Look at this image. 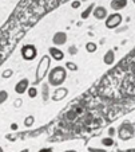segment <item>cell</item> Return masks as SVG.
<instances>
[{
    "instance_id": "6da1fadb",
    "label": "cell",
    "mask_w": 135,
    "mask_h": 152,
    "mask_svg": "<svg viewBox=\"0 0 135 152\" xmlns=\"http://www.w3.org/2000/svg\"><path fill=\"white\" fill-rule=\"evenodd\" d=\"M50 70H51V57L48 54H46L40 58V61H39V63L36 66V70H35L34 86L43 82V80L48 75Z\"/></svg>"
},
{
    "instance_id": "7a4b0ae2",
    "label": "cell",
    "mask_w": 135,
    "mask_h": 152,
    "mask_svg": "<svg viewBox=\"0 0 135 152\" xmlns=\"http://www.w3.org/2000/svg\"><path fill=\"white\" fill-rule=\"evenodd\" d=\"M67 80V69L64 66H55L50 70L48 75H47V82L50 86H55L59 88L62 86Z\"/></svg>"
},
{
    "instance_id": "3957f363",
    "label": "cell",
    "mask_w": 135,
    "mask_h": 152,
    "mask_svg": "<svg viewBox=\"0 0 135 152\" xmlns=\"http://www.w3.org/2000/svg\"><path fill=\"white\" fill-rule=\"evenodd\" d=\"M116 135H118V137L123 141L130 140V139H132L135 136V125L132 123H130V121H124V123H122L121 126L118 128Z\"/></svg>"
},
{
    "instance_id": "277c9868",
    "label": "cell",
    "mask_w": 135,
    "mask_h": 152,
    "mask_svg": "<svg viewBox=\"0 0 135 152\" xmlns=\"http://www.w3.org/2000/svg\"><path fill=\"white\" fill-rule=\"evenodd\" d=\"M122 22H123V16L119 12H114V14H110L107 16V19L104 20V26L108 30H115L121 26Z\"/></svg>"
},
{
    "instance_id": "5b68a950",
    "label": "cell",
    "mask_w": 135,
    "mask_h": 152,
    "mask_svg": "<svg viewBox=\"0 0 135 152\" xmlns=\"http://www.w3.org/2000/svg\"><path fill=\"white\" fill-rule=\"evenodd\" d=\"M20 53H22V57H23L24 61H34L35 58L37 57V49L35 45H32V43L24 45V46L22 47Z\"/></svg>"
},
{
    "instance_id": "8992f818",
    "label": "cell",
    "mask_w": 135,
    "mask_h": 152,
    "mask_svg": "<svg viewBox=\"0 0 135 152\" xmlns=\"http://www.w3.org/2000/svg\"><path fill=\"white\" fill-rule=\"evenodd\" d=\"M15 93L16 94H19V96H22V94H24V93H27L28 92V89H29V80L28 78H22L19 82L15 85Z\"/></svg>"
},
{
    "instance_id": "52a82bcc",
    "label": "cell",
    "mask_w": 135,
    "mask_h": 152,
    "mask_svg": "<svg viewBox=\"0 0 135 152\" xmlns=\"http://www.w3.org/2000/svg\"><path fill=\"white\" fill-rule=\"evenodd\" d=\"M67 96H68V89L64 88V86H59V88H55L54 93H52V96H51V100L56 102V101L64 100Z\"/></svg>"
},
{
    "instance_id": "ba28073f",
    "label": "cell",
    "mask_w": 135,
    "mask_h": 152,
    "mask_svg": "<svg viewBox=\"0 0 135 152\" xmlns=\"http://www.w3.org/2000/svg\"><path fill=\"white\" fill-rule=\"evenodd\" d=\"M52 43H54L56 47L66 45V43H67V34H66L64 31H57V32H55L54 37H52Z\"/></svg>"
},
{
    "instance_id": "9c48e42d",
    "label": "cell",
    "mask_w": 135,
    "mask_h": 152,
    "mask_svg": "<svg viewBox=\"0 0 135 152\" xmlns=\"http://www.w3.org/2000/svg\"><path fill=\"white\" fill-rule=\"evenodd\" d=\"M48 55L51 57V59H55L56 62H60V61L64 59V53L56 46L50 47L48 49Z\"/></svg>"
},
{
    "instance_id": "30bf717a",
    "label": "cell",
    "mask_w": 135,
    "mask_h": 152,
    "mask_svg": "<svg viewBox=\"0 0 135 152\" xmlns=\"http://www.w3.org/2000/svg\"><path fill=\"white\" fill-rule=\"evenodd\" d=\"M92 15H94V18L96 20H106L107 16H108V11L103 6H96L94 12H92Z\"/></svg>"
},
{
    "instance_id": "8fae6325",
    "label": "cell",
    "mask_w": 135,
    "mask_h": 152,
    "mask_svg": "<svg viewBox=\"0 0 135 152\" xmlns=\"http://www.w3.org/2000/svg\"><path fill=\"white\" fill-rule=\"evenodd\" d=\"M129 4L127 0H111L110 1V8L114 10V11H121V10H124Z\"/></svg>"
},
{
    "instance_id": "7c38bea8",
    "label": "cell",
    "mask_w": 135,
    "mask_h": 152,
    "mask_svg": "<svg viewBox=\"0 0 135 152\" xmlns=\"http://www.w3.org/2000/svg\"><path fill=\"white\" fill-rule=\"evenodd\" d=\"M103 62H104V65H114V62H115V53H114V50H107L106 51V54H104V57H103Z\"/></svg>"
},
{
    "instance_id": "4fadbf2b",
    "label": "cell",
    "mask_w": 135,
    "mask_h": 152,
    "mask_svg": "<svg viewBox=\"0 0 135 152\" xmlns=\"http://www.w3.org/2000/svg\"><path fill=\"white\" fill-rule=\"evenodd\" d=\"M50 85H48V82L47 83H43L42 85V98H43V101L44 102H47V101L50 100Z\"/></svg>"
},
{
    "instance_id": "5bb4252c",
    "label": "cell",
    "mask_w": 135,
    "mask_h": 152,
    "mask_svg": "<svg viewBox=\"0 0 135 152\" xmlns=\"http://www.w3.org/2000/svg\"><path fill=\"white\" fill-rule=\"evenodd\" d=\"M95 7H96V6H95L94 3H91V4H90V6L87 7V8L84 10V11H83V12H82V14H80V18H82V19H83V20H84V19H87V18H88L90 15H91L92 12H94Z\"/></svg>"
},
{
    "instance_id": "9a60e30c",
    "label": "cell",
    "mask_w": 135,
    "mask_h": 152,
    "mask_svg": "<svg viewBox=\"0 0 135 152\" xmlns=\"http://www.w3.org/2000/svg\"><path fill=\"white\" fill-rule=\"evenodd\" d=\"M96 50H98V45L95 42H87L86 43V51L88 53V54H94Z\"/></svg>"
},
{
    "instance_id": "2e32d148",
    "label": "cell",
    "mask_w": 135,
    "mask_h": 152,
    "mask_svg": "<svg viewBox=\"0 0 135 152\" xmlns=\"http://www.w3.org/2000/svg\"><path fill=\"white\" fill-rule=\"evenodd\" d=\"M34 124H35V117L32 115L27 116V117L24 118V126H26V128H31Z\"/></svg>"
},
{
    "instance_id": "e0dca14e",
    "label": "cell",
    "mask_w": 135,
    "mask_h": 152,
    "mask_svg": "<svg viewBox=\"0 0 135 152\" xmlns=\"http://www.w3.org/2000/svg\"><path fill=\"white\" fill-rule=\"evenodd\" d=\"M64 67H66L67 70H70V72H76V70H78V65L75 62H72V61H67Z\"/></svg>"
},
{
    "instance_id": "ac0fdd59",
    "label": "cell",
    "mask_w": 135,
    "mask_h": 152,
    "mask_svg": "<svg viewBox=\"0 0 135 152\" xmlns=\"http://www.w3.org/2000/svg\"><path fill=\"white\" fill-rule=\"evenodd\" d=\"M102 144H103L104 147H112V145L115 144V141H114V139H112V137L107 136V137H103V139H102Z\"/></svg>"
},
{
    "instance_id": "d6986e66",
    "label": "cell",
    "mask_w": 135,
    "mask_h": 152,
    "mask_svg": "<svg viewBox=\"0 0 135 152\" xmlns=\"http://www.w3.org/2000/svg\"><path fill=\"white\" fill-rule=\"evenodd\" d=\"M27 94H28L29 98H36V96H37L36 86H29V89H28V92H27Z\"/></svg>"
},
{
    "instance_id": "ffe728a7",
    "label": "cell",
    "mask_w": 135,
    "mask_h": 152,
    "mask_svg": "<svg viewBox=\"0 0 135 152\" xmlns=\"http://www.w3.org/2000/svg\"><path fill=\"white\" fill-rule=\"evenodd\" d=\"M8 100V92L7 90H0V105H3Z\"/></svg>"
},
{
    "instance_id": "44dd1931",
    "label": "cell",
    "mask_w": 135,
    "mask_h": 152,
    "mask_svg": "<svg viewBox=\"0 0 135 152\" xmlns=\"http://www.w3.org/2000/svg\"><path fill=\"white\" fill-rule=\"evenodd\" d=\"M14 75V70L12 69H6V70H3V73H1V77L3 78H9V77H12Z\"/></svg>"
},
{
    "instance_id": "7402d4cb",
    "label": "cell",
    "mask_w": 135,
    "mask_h": 152,
    "mask_svg": "<svg viewBox=\"0 0 135 152\" xmlns=\"http://www.w3.org/2000/svg\"><path fill=\"white\" fill-rule=\"evenodd\" d=\"M78 51H79L78 47L74 46V45L68 47V54H70V55H76V54H78Z\"/></svg>"
},
{
    "instance_id": "603a6c76",
    "label": "cell",
    "mask_w": 135,
    "mask_h": 152,
    "mask_svg": "<svg viewBox=\"0 0 135 152\" xmlns=\"http://www.w3.org/2000/svg\"><path fill=\"white\" fill-rule=\"evenodd\" d=\"M87 152H108L104 148H95V147H88L87 148Z\"/></svg>"
},
{
    "instance_id": "cb8c5ba5",
    "label": "cell",
    "mask_w": 135,
    "mask_h": 152,
    "mask_svg": "<svg viewBox=\"0 0 135 152\" xmlns=\"http://www.w3.org/2000/svg\"><path fill=\"white\" fill-rule=\"evenodd\" d=\"M80 6H82V1H80V0H74V1L71 3V7H72L74 10L80 8Z\"/></svg>"
},
{
    "instance_id": "d4e9b609",
    "label": "cell",
    "mask_w": 135,
    "mask_h": 152,
    "mask_svg": "<svg viewBox=\"0 0 135 152\" xmlns=\"http://www.w3.org/2000/svg\"><path fill=\"white\" fill-rule=\"evenodd\" d=\"M107 132H108V136H110V137H114V136H115V133H116V131H115V128H114V126H110V128H108V131H107Z\"/></svg>"
},
{
    "instance_id": "484cf974",
    "label": "cell",
    "mask_w": 135,
    "mask_h": 152,
    "mask_svg": "<svg viewBox=\"0 0 135 152\" xmlns=\"http://www.w3.org/2000/svg\"><path fill=\"white\" fill-rule=\"evenodd\" d=\"M22 102H23V101H22V98H17V100L14 102V106H15V108H20Z\"/></svg>"
},
{
    "instance_id": "4316f807",
    "label": "cell",
    "mask_w": 135,
    "mask_h": 152,
    "mask_svg": "<svg viewBox=\"0 0 135 152\" xmlns=\"http://www.w3.org/2000/svg\"><path fill=\"white\" fill-rule=\"evenodd\" d=\"M11 129H12V131H16V129H17V124L16 123H12L11 124Z\"/></svg>"
},
{
    "instance_id": "83f0119b",
    "label": "cell",
    "mask_w": 135,
    "mask_h": 152,
    "mask_svg": "<svg viewBox=\"0 0 135 152\" xmlns=\"http://www.w3.org/2000/svg\"><path fill=\"white\" fill-rule=\"evenodd\" d=\"M39 152H52V149H50V148H42Z\"/></svg>"
},
{
    "instance_id": "f1b7e54d",
    "label": "cell",
    "mask_w": 135,
    "mask_h": 152,
    "mask_svg": "<svg viewBox=\"0 0 135 152\" xmlns=\"http://www.w3.org/2000/svg\"><path fill=\"white\" fill-rule=\"evenodd\" d=\"M63 152H76L75 149H67V151H63Z\"/></svg>"
},
{
    "instance_id": "f546056e",
    "label": "cell",
    "mask_w": 135,
    "mask_h": 152,
    "mask_svg": "<svg viewBox=\"0 0 135 152\" xmlns=\"http://www.w3.org/2000/svg\"><path fill=\"white\" fill-rule=\"evenodd\" d=\"M20 152H29V149H27V148H26V149H22Z\"/></svg>"
},
{
    "instance_id": "4dcf8cb0",
    "label": "cell",
    "mask_w": 135,
    "mask_h": 152,
    "mask_svg": "<svg viewBox=\"0 0 135 152\" xmlns=\"http://www.w3.org/2000/svg\"><path fill=\"white\" fill-rule=\"evenodd\" d=\"M0 152H4V149H3V148H1V147H0Z\"/></svg>"
},
{
    "instance_id": "1f68e13d",
    "label": "cell",
    "mask_w": 135,
    "mask_h": 152,
    "mask_svg": "<svg viewBox=\"0 0 135 152\" xmlns=\"http://www.w3.org/2000/svg\"><path fill=\"white\" fill-rule=\"evenodd\" d=\"M80 1H87V0H80Z\"/></svg>"
},
{
    "instance_id": "d6a6232c",
    "label": "cell",
    "mask_w": 135,
    "mask_h": 152,
    "mask_svg": "<svg viewBox=\"0 0 135 152\" xmlns=\"http://www.w3.org/2000/svg\"><path fill=\"white\" fill-rule=\"evenodd\" d=\"M86 152H87V151H86Z\"/></svg>"
}]
</instances>
